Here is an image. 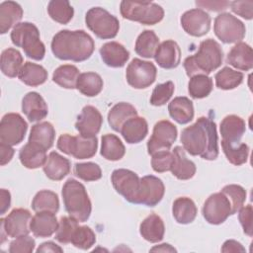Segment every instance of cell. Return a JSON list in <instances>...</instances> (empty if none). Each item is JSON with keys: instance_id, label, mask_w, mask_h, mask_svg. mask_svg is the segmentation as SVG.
Listing matches in <instances>:
<instances>
[{"instance_id": "ee69618b", "label": "cell", "mask_w": 253, "mask_h": 253, "mask_svg": "<svg viewBox=\"0 0 253 253\" xmlns=\"http://www.w3.org/2000/svg\"><path fill=\"white\" fill-rule=\"evenodd\" d=\"M212 90V79L208 75H195L191 77L188 91L192 98L203 99L208 97Z\"/></svg>"}, {"instance_id": "5bb4252c", "label": "cell", "mask_w": 253, "mask_h": 253, "mask_svg": "<svg viewBox=\"0 0 253 253\" xmlns=\"http://www.w3.org/2000/svg\"><path fill=\"white\" fill-rule=\"evenodd\" d=\"M177 127L169 121L162 120L155 124L151 137L147 141V152L152 155L162 150H170L177 138Z\"/></svg>"}, {"instance_id": "1f68e13d", "label": "cell", "mask_w": 253, "mask_h": 253, "mask_svg": "<svg viewBox=\"0 0 253 253\" xmlns=\"http://www.w3.org/2000/svg\"><path fill=\"white\" fill-rule=\"evenodd\" d=\"M137 116L136 109L129 103L121 102L113 106L108 113V123L110 126L120 132L123 125L130 118Z\"/></svg>"}, {"instance_id": "d6a6232c", "label": "cell", "mask_w": 253, "mask_h": 253, "mask_svg": "<svg viewBox=\"0 0 253 253\" xmlns=\"http://www.w3.org/2000/svg\"><path fill=\"white\" fill-rule=\"evenodd\" d=\"M172 213L175 220L180 224H188L194 221L198 210L194 201L188 197H180L173 203Z\"/></svg>"}, {"instance_id": "ffe728a7", "label": "cell", "mask_w": 253, "mask_h": 253, "mask_svg": "<svg viewBox=\"0 0 253 253\" xmlns=\"http://www.w3.org/2000/svg\"><path fill=\"white\" fill-rule=\"evenodd\" d=\"M154 59L164 69L177 67L181 60V49L178 43L172 40L164 41L159 44L154 54Z\"/></svg>"}, {"instance_id": "8d00e7d4", "label": "cell", "mask_w": 253, "mask_h": 253, "mask_svg": "<svg viewBox=\"0 0 253 253\" xmlns=\"http://www.w3.org/2000/svg\"><path fill=\"white\" fill-rule=\"evenodd\" d=\"M101 155L110 161H117L124 157L126 147L122 140L115 134L107 133L101 138Z\"/></svg>"}, {"instance_id": "f546056e", "label": "cell", "mask_w": 253, "mask_h": 253, "mask_svg": "<svg viewBox=\"0 0 253 253\" xmlns=\"http://www.w3.org/2000/svg\"><path fill=\"white\" fill-rule=\"evenodd\" d=\"M23 18L22 7L14 1H4L0 4V33L6 34L20 23Z\"/></svg>"}, {"instance_id": "9c48e42d", "label": "cell", "mask_w": 253, "mask_h": 253, "mask_svg": "<svg viewBox=\"0 0 253 253\" xmlns=\"http://www.w3.org/2000/svg\"><path fill=\"white\" fill-rule=\"evenodd\" d=\"M213 31L215 36L224 43L240 42L246 33L245 25L229 13H221L215 17Z\"/></svg>"}, {"instance_id": "681fc988", "label": "cell", "mask_w": 253, "mask_h": 253, "mask_svg": "<svg viewBox=\"0 0 253 253\" xmlns=\"http://www.w3.org/2000/svg\"><path fill=\"white\" fill-rule=\"evenodd\" d=\"M174 90L175 86L172 81H167L165 83L156 85L150 97V104L156 107L165 105L172 97Z\"/></svg>"}, {"instance_id": "94428289", "label": "cell", "mask_w": 253, "mask_h": 253, "mask_svg": "<svg viewBox=\"0 0 253 253\" xmlns=\"http://www.w3.org/2000/svg\"><path fill=\"white\" fill-rule=\"evenodd\" d=\"M37 252H63V249L60 246L56 245L54 242L47 241L42 243L38 247Z\"/></svg>"}, {"instance_id": "603a6c76", "label": "cell", "mask_w": 253, "mask_h": 253, "mask_svg": "<svg viewBox=\"0 0 253 253\" xmlns=\"http://www.w3.org/2000/svg\"><path fill=\"white\" fill-rule=\"evenodd\" d=\"M100 55L104 63L110 67H123L129 58L126 48L117 42H109L100 48Z\"/></svg>"}, {"instance_id": "ac0fdd59", "label": "cell", "mask_w": 253, "mask_h": 253, "mask_svg": "<svg viewBox=\"0 0 253 253\" xmlns=\"http://www.w3.org/2000/svg\"><path fill=\"white\" fill-rule=\"evenodd\" d=\"M103 124L101 113L93 106H85L77 118L75 128L84 137H95Z\"/></svg>"}, {"instance_id": "2e32d148", "label": "cell", "mask_w": 253, "mask_h": 253, "mask_svg": "<svg viewBox=\"0 0 253 253\" xmlns=\"http://www.w3.org/2000/svg\"><path fill=\"white\" fill-rule=\"evenodd\" d=\"M165 187L161 179L153 175L140 178L136 203L147 207H155L163 198Z\"/></svg>"}, {"instance_id": "7a4b0ae2", "label": "cell", "mask_w": 253, "mask_h": 253, "mask_svg": "<svg viewBox=\"0 0 253 253\" xmlns=\"http://www.w3.org/2000/svg\"><path fill=\"white\" fill-rule=\"evenodd\" d=\"M94 49L93 39L82 30L59 31L51 41V51L61 60L84 61L92 55Z\"/></svg>"}, {"instance_id": "8fae6325", "label": "cell", "mask_w": 253, "mask_h": 253, "mask_svg": "<svg viewBox=\"0 0 253 253\" xmlns=\"http://www.w3.org/2000/svg\"><path fill=\"white\" fill-rule=\"evenodd\" d=\"M203 216L211 224H220L233 214L231 203L221 191L211 195L203 206Z\"/></svg>"}, {"instance_id": "9f6ffc18", "label": "cell", "mask_w": 253, "mask_h": 253, "mask_svg": "<svg viewBox=\"0 0 253 253\" xmlns=\"http://www.w3.org/2000/svg\"><path fill=\"white\" fill-rule=\"evenodd\" d=\"M196 5L200 8H205L211 11L219 12L227 9V7L230 6V2L228 1H196Z\"/></svg>"}, {"instance_id": "680465c9", "label": "cell", "mask_w": 253, "mask_h": 253, "mask_svg": "<svg viewBox=\"0 0 253 253\" xmlns=\"http://www.w3.org/2000/svg\"><path fill=\"white\" fill-rule=\"evenodd\" d=\"M222 252H245V248L242 246L241 243L237 242L236 240L229 239L226 240L222 247H221Z\"/></svg>"}, {"instance_id": "74e56055", "label": "cell", "mask_w": 253, "mask_h": 253, "mask_svg": "<svg viewBox=\"0 0 253 253\" xmlns=\"http://www.w3.org/2000/svg\"><path fill=\"white\" fill-rule=\"evenodd\" d=\"M103 85V79L98 73L84 72L79 75L76 89L87 97H94L101 93Z\"/></svg>"}, {"instance_id": "4fadbf2b", "label": "cell", "mask_w": 253, "mask_h": 253, "mask_svg": "<svg viewBox=\"0 0 253 253\" xmlns=\"http://www.w3.org/2000/svg\"><path fill=\"white\" fill-rule=\"evenodd\" d=\"M28 129V124L17 113H8L0 122V142L11 146L23 141Z\"/></svg>"}, {"instance_id": "7bdbcfd3", "label": "cell", "mask_w": 253, "mask_h": 253, "mask_svg": "<svg viewBox=\"0 0 253 253\" xmlns=\"http://www.w3.org/2000/svg\"><path fill=\"white\" fill-rule=\"evenodd\" d=\"M243 77L242 72L225 66L215 74V85L221 90H231L242 83Z\"/></svg>"}, {"instance_id": "44dd1931", "label": "cell", "mask_w": 253, "mask_h": 253, "mask_svg": "<svg viewBox=\"0 0 253 253\" xmlns=\"http://www.w3.org/2000/svg\"><path fill=\"white\" fill-rule=\"evenodd\" d=\"M59 221L55 213L50 211H38L32 216L30 229L36 237H49L58 228Z\"/></svg>"}, {"instance_id": "6da1fadb", "label": "cell", "mask_w": 253, "mask_h": 253, "mask_svg": "<svg viewBox=\"0 0 253 253\" xmlns=\"http://www.w3.org/2000/svg\"><path fill=\"white\" fill-rule=\"evenodd\" d=\"M183 148L194 156L214 160L218 156V137L215 123L207 117L199 118L195 124L182 130Z\"/></svg>"}, {"instance_id": "cb8c5ba5", "label": "cell", "mask_w": 253, "mask_h": 253, "mask_svg": "<svg viewBox=\"0 0 253 253\" xmlns=\"http://www.w3.org/2000/svg\"><path fill=\"white\" fill-rule=\"evenodd\" d=\"M226 62L236 69L249 71L253 67L252 47L245 42H237L228 52Z\"/></svg>"}, {"instance_id": "db71d44e", "label": "cell", "mask_w": 253, "mask_h": 253, "mask_svg": "<svg viewBox=\"0 0 253 253\" xmlns=\"http://www.w3.org/2000/svg\"><path fill=\"white\" fill-rule=\"evenodd\" d=\"M238 219L243 228V232L251 237L253 235V226H252V206L247 205L245 207H241L238 211Z\"/></svg>"}, {"instance_id": "bcb514c9", "label": "cell", "mask_w": 253, "mask_h": 253, "mask_svg": "<svg viewBox=\"0 0 253 253\" xmlns=\"http://www.w3.org/2000/svg\"><path fill=\"white\" fill-rule=\"evenodd\" d=\"M95 242L96 234L94 233V231L89 226L78 225L72 235L70 243H72V245L79 249L87 250L91 248L95 244Z\"/></svg>"}, {"instance_id": "836d02e7", "label": "cell", "mask_w": 253, "mask_h": 253, "mask_svg": "<svg viewBox=\"0 0 253 253\" xmlns=\"http://www.w3.org/2000/svg\"><path fill=\"white\" fill-rule=\"evenodd\" d=\"M18 77L24 84L35 87L42 85L46 81L47 71L40 64L27 61L23 64Z\"/></svg>"}, {"instance_id": "52a82bcc", "label": "cell", "mask_w": 253, "mask_h": 253, "mask_svg": "<svg viewBox=\"0 0 253 253\" xmlns=\"http://www.w3.org/2000/svg\"><path fill=\"white\" fill-rule=\"evenodd\" d=\"M85 23L96 37L103 40L114 39L120 30V22L117 17L101 7L89 9L85 16Z\"/></svg>"}, {"instance_id": "f1b7e54d", "label": "cell", "mask_w": 253, "mask_h": 253, "mask_svg": "<svg viewBox=\"0 0 253 253\" xmlns=\"http://www.w3.org/2000/svg\"><path fill=\"white\" fill-rule=\"evenodd\" d=\"M139 232L146 241L157 243L164 237L165 225L159 215L150 213L141 221L139 225Z\"/></svg>"}, {"instance_id": "7402d4cb", "label": "cell", "mask_w": 253, "mask_h": 253, "mask_svg": "<svg viewBox=\"0 0 253 253\" xmlns=\"http://www.w3.org/2000/svg\"><path fill=\"white\" fill-rule=\"evenodd\" d=\"M219 129L221 140L230 144H238L246 130V125L242 118L236 115H228L221 121Z\"/></svg>"}, {"instance_id": "484cf974", "label": "cell", "mask_w": 253, "mask_h": 253, "mask_svg": "<svg viewBox=\"0 0 253 253\" xmlns=\"http://www.w3.org/2000/svg\"><path fill=\"white\" fill-rule=\"evenodd\" d=\"M120 132L127 143H138L146 137L148 132V125L144 118L135 116L128 119L123 125Z\"/></svg>"}, {"instance_id": "f5cc1de1", "label": "cell", "mask_w": 253, "mask_h": 253, "mask_svg": "<svg viewBox=\"0 0 253 253\" xmlns=\"http://www.w3.org/2000/svg\"><path fill=\"white\" fill-rule=\"evenodd\" d=\"M35 239L29 234L16 237L9 246L10 253H31L35 249Z\"/></svg>"}, {"instance_id": "9a60e30c", "label": "cell", "mask_w": 253, "mask_h": 253, "mask_svg": "<svg viewBox=\"0 0 253 253\" xmlns=\"http://www.w3.org/2000/svg\"><path fill=\"white\" fill-rule=\"evenodd\" d=\"M111 181L115 190L127 202L136 203L140 183L136 173L128 169H116L112 173Z\"/></svg>"}, {"instance_id": "d590c367", "label": "cell", "mask_w": 253, "mask_h": 253, "mask_svg": "<svg viewBox=\"0 0 253 253\" xmlns=\"http://www.w3.org/2000/svg\"><path fill=\"white\" fill-rule=\"evenodd\" d=\"M23 66V56L21 52L13 47L6 48L1 53V71L8 77H16Z\"/></svg>"}, {"instance_id": "8992f818", "label": "cell", "mask_w": 253, "mask_h": 253, "mask_svg": "<svg viewBox=\"0 0 253 253\" xmlns=\"http://www.w3.org/2000/svg\"><path fill=\"white\" fill-rule=\"evenodd\" d=\"M120 11L125 19L142 25H155L164 17L163 8L153 2L124 0L121 2Z\"/></svg>"}, {"instance_id": "816d5d0a", "label": "cell", "mask_w": 253, "mask_h": 253, "mask_svg": "<svg viewBox=\"0 0 253 253\" xmlns=\"http://www.w3.org/2000/svg\"><path fill=\"white\" fill-rule=\"evenodd\" d=\"M151 166L155 172L170 171L173 163V153L170 150H162L151 155Z\"/></svg>"}, {"instance_id": "6125c7cd", "label": "cell", "mask_w": 253, "mask_h": 253, "mask_svg": "<svg viewBox=\"0 0 253 253\" xmlns=\"http://www.w3.org/2000/svg\"><path fill=\"white\" fill-rule=\"evenodd\" d=\"M151 252H176V249L172 247L170 244L167 243H162L160 245L154 246L150 249Z\"/></svg>"}, {"instance_id": "d4e9b609", "label": "cell", "mask_w": 253, "mask_h": 253, "mask_svg": "<svg viewBox=\"0 0 253 253\" xmlns=\"http://www.w3.org/2000/svg\"><path fill=\"white\" fill-rule=\"evenodd\" d=\"M70 161L55 151H51L43 164L45 176L53 181H60L70 172Z\"/></svg>"}, {"instance_id": "e575fe53", "label": "cell", "mask_w": 253, "mask_h": 253, "mask_svg": "<svg viewBox=\"0 0 253 253\" xmlns=\"http://www.w3.org/2000/svg\"><path fill=\"white\" fill-rule=\"evenodd\" d=\"M54 137L55 130L53 126L48 122H42L32 126L29 141L38 143L47 150L52 146Z\"/></svg>"}, {"instance_id": "91938a15", "label": "cell", "mask_w": 253, "mask_h": 253, "mask_svg": "<svg viewBox=\"0 0 253 253\" xmlns=\"http://www.w3.org/2000/svg\"><path fill=\"white\" fill-rule=\"evenodd\" d=\"M10 205H11L10 192L5 189H1L0 190V209H1L0 213L4 214L10 208Z\"/></svg>"}, {"instance_id": "4dcf8cb0", "label": "cell", "mask_w": 253, "mask_h": 253, "mask_svg": "<svg viewBox=\"0 0 253 253\" xmlns=\"http://www.w3.org/2000/svg\"><path fill=\"white\" fill-rule=\"evenodd\" d=\"M170 117L180 125L190 123L194 118L193 102L187 97H176L168 105Z\"/></svg>"}, {"instance_id": "ab89813d", "label": "cell", "mask_w": 253, "mask_h": 253, "mask_svg": "<svg viewBox=\"0 0 253 253\" xmlns=\"http://www.w3.org/2000/svg\"><path fill=\"white\" fill-rule=\"evenodd\" d=\"M32 209L38 211L57 212L59 210V200L57 195L49 190H42L38 192L32 202Z\"/></svg>"}, {"instance_id": "3957f363", "label": "cell", "mask_w": 253, "mask_h": 253, "mask_svg": "<svg viewBox=\"0 0 253 253\" xmlns=\"http://www.w3.org/2000/svg\"><path fill=\"white\" fill-rule=\"evenodd\" d=\"M223 59L220 44L212 39H208L200 43L199 50L185 58L183 65L189 77L195 75H208L218 68Z\"/></svg>"}, {"instance_id": "83f0119b", "label": "cell", "mask_w": 253, "mask_h": 253, "mask_svg": "<svg viewBox=\"0 0 253 253\" xmlns=\"http://www.w3.org/2000/svg\"><path fill=\"white\" fill-rule=\"evenodd\" d=\"M173 163L170 171L179 180H189L196 174V165L186 156L185 149L181 146L174 147Z\"/></svg>"}, {"instance_id": "c3c4849f", "label": "cell", "mask_w": 253, "mask_h": 253, "mask_svg": "<svg viewBox=\"0 0 253 253\" xmlns=\"http://www.w3.org/2000/svg\"><path fill=\"white\" fill-rule=\"evenodd\" d=\"M74 174L81 180L86 182L97 181L102 177L100 166L94 162L76 163L74 166Z\"/></svg>"}, {"instance_id": "6f0895ef", "label": "cell", "mask_w": 253, "mask_h": 253, "mask_svg": "<svg viewBox=\"0 0 253 253\" xmlns=\"http://www.w3.org/2000/svg\"><path fill=\"white\" fill-rule=\"evenodd\" d=\"M15 153L14 148H12L11 145L1 143L0 142V164L1 166L6 165L11 161L13 158V155Z\"/></svg>"}, {"instance_id": "b9f144b4", "label": "cell", "mask_w": 253, "mask_h": 253, "mask_svg": "<svg viewBox=\"0 0 253 253\" xmlns=\"http://www.w3.org/2000/svg\"><path fill=\"white\" fill-rule=\"evenodd\" d=\"M47 13L53 21L65 25L73 18L74 10L66 0H51L47 5Z\"/></svg>"}, {"instance_id": "f6af8a7d", "label": "cell", "mask_w": 253, "mask_h": 253, "mask_svg": "<svg viewBox=\"0 0 253 253\" xmlns=\"http://www.w3.org/2000/svg\"><path fill=\"white\" fill-rule=\"evenodd\" d=\"M221 147L227 160L236 166L246 163L249 155V147L246 143L230 144L226 141L221 140Z\"/></svg>"}, {"instance_id": "4316f807", "label": "cell", "mask_w": 253, "mask_h": 253, "mask_svg": "<svg viewBox=\"0 0 253 253\" xmlns=\"http://www.w3.org/2000/svg\"><path fill=\"white\" fill-rule=\"evenodd\" d=\"M47 156L46 150L38 143L28 141L19 152V159L28 169H37L43 166Z\"/></svg>"}, {"instance_id": "e0dca14e", "label": "cell", "mask_w": 253, "mask_h": 253, "mask_svg": "<svg viewBox=\"0 0 253 253\" xmlns=\"http://www.w3.org/2000/svg\"><path fill=\"white\" fill-rule=\"evenodd\" d=\"M180 21L184 31L193 37H203L211 29V17L203 9L195 8L186 11Z\"/></svg>"}, {"instance_id": "60d3db41", "label": "cell", "mask_w": 253, "mask_h": 253, "mask_svg": "<svg viewBox=\"0 0 253 253\" xmlns=\"http://www.w3.org/2000/svg\"><path fill=\"white\" fill-rule=\"evenodd\" d=\"M79 75L80 73L76 66L71 64H64L58 66L54 70L52 74V80L62 88L74 89L76 88Z\"/></svg>"}, {"instance_id": "11a10c76", "label": "cell", "mask_w": 253, "mask_h": 253, "mask_svg": "<svg viewBox=\"0 0 253 253\" xmlns=\"http://www.w3.org/2000/svg\"><path fill=\"white\" fill-rule=\"evenodd\" d=\"M232 12L246 20L253 18V1H233L230 2Z\"/></svg>"}, {"instance_id": "30bf717a", "label": "cell", "mask_w": 253, "mask_h": 253, "mask_svg": "<svg viewBox=\"0 0 253 253\" xmlns=\"http://www.w3.org/2000/svg\"><path fill=\"white\" fill-rule=\"evenodd\" d=\"M157 75L156 66L150 62L133 58L126 70V78L134 89H145L154 83Z\"/></svg>"}, {"instance_id": "d6986e66", "label": "cell", "mask_w": 253, "mask_h": 253, "mask_svg": "<svg viewBox=\"0 0 253 253\" xmlns=\"http://www.w3.org/2000/svg\"><path fill=\"white\" fill-rule=\"evenodd\" d=\"M22 112L30 122L35 123L44 119L48 109L45 101L38 92H29L22 100Z\"/></svg>"}, {"instance_id": "7dc6e473", "label": "cell", "mask_w": 253, "mask_h": 253, "mask_svg": "<svg viewBox=\"0 0 253 253\" xmlns=\"http://www.w3.org/2000/svg\"><path fill=\"white\" fill-rule=\"evenodd\" d=\"M77 227V220H75L71 216H61L54 238L61 244L70 243L72 235Z\"/></svg>"}, {"instance_id": "ba28073f", "label": "cell", "mask_w": 253, "mask_h": 253, "mask_svg": "<svg viewBox=\"0 0 253 253\" xmlns=\"http://www.w3.org/2000/svg\"><path fill=\"white\" fill-rule=\"evenodd\" d=\"M57 148L76 159L93 157L98 148L97 137H84L80 134L74 136L68 133L61 134L57 140Z\"/></svg>"}, {"instance_id": "5b68a950", "label": "cell", "mask_w": 253, "mask_h": 253, "mask_svg": "<svg viewBox=\"0 0 253 253\" xmlns=\"http://www.w3.org/2000/svg\"><path fill=\"white\" fill-rule=\"evenodd\" d=\"M11 41L34 60H42L44 57L45 46L40 39L39 29L34 24L22 22L16 25L11 32Z\"/></svg>"}, {"instance_id": "f35d334b", "label": "cell", "mask_w": 253, "mask_h": 253, "mask_svg": "<svg viewBox=\"0 0 253 253\" xmlns=\"http://www.w3.org/2000/svg\"><path fill=\"white\" fill-rule=\"evenodd\" d=\"M159 46V39L151 30L143 31L136 39L135 52L145 58L154 57V54Z\"/></svg>"}, {"instance_id": "7c38bea8", "label": "cell", "mask_w": 253, "mask_h": 253, "mask_svg": "<svg viewBox=\"0 0 253 253\" xmlns=\"http://www.w3.org/2000/svg\"><path fill=\"white\" fill-rule=\"evenodd\" d=\"M31 219V212L21 208L14 209L6 217L1 218V243L5 241V236L16 238L29 234Z\"/></svg>"}, {"instance_id": "f907efd6", "label": "cell", "mask_w": 253, "mask_h": 253, "mask_svg": "<svg viewBox=\"0 0 253 253\" xmlns=\"http://www.w3.org/2000/svg\"><path fill=\"white\" fill-rule=\"evenodd\" d=\"M221 192L224 193L229 199L232 206L233 214L236 213L239 211V209L243 207L246 200V191L244 190V188L239 185L230 184L224 186L221 189Z\"/></svg>"}, {"instance_id": "277c9868", "label": "cell", "mask_w": 253, "mask_h": 253, "mask_svg": "<svg viewBox=\"0 0 253 253\" xmlns=\"http://www.w3.org/2000/svg\"><path fill=\"white\" fill-rule=\"evenodd\" d=\"M61 195L69 216L78 222L87 221L92 211V204L84 185L70 178L64 183Z\"/></svg>"}]
</instances>
